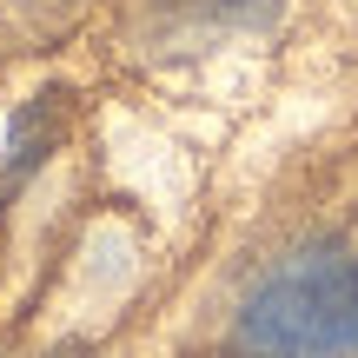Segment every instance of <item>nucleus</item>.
Returning <instances> with one entry per match:
<instances>
[{
	"instance_id": "obj_1",
	"label": "nucleus",
	"mask_w": 358,
	"mask_h": 358,
	"mask_svg": "<svg viewBox=\"0 0 358 358\" xmlns=\"http://www.w3.org/2000/svg\"><path fill=\"white\" fill-rule=\"evenodd\" d=\"M232 338L245 358H358V239L325 232L266 266Z\"/></svg>"
},
{
	"instance_id": "obj_2",
	"label": "nucleus",
	"mask_w": 358,
	"mask_h": 358,
	"mask_svg": "<svg viewBox=\"0 0 358 358\" xmlns=\"http://www.w3.org/2000/svg\"><path fill=\"white\" fill-rule=\"evenodd\" d=\"M173 27L192 34H226V27H259L272 13V0H166Z\"/></svg>"
}]
</instances>
